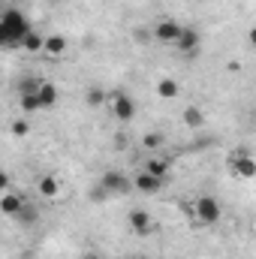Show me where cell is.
Masks as SVG:
<instances>
[{"mask_svg":"<svg viewBox=\"0 0 256 259\" xmlns=\"http://www.w3.org/2000/svg\"><path fill=\"white\" fill-rule=\"evenodd\" d=\"M30 30H33V27H30V21L24 18V12H18V9H6V12H3V18H0V42H3L6 49L21 46V39H24Z\"/></svg>","mask_w":256,"mask_h":259,"instance_id":"obj_1","label":"cell"},{"mask_svg":"<svg viewBox=\"0 0 256 259\" xmlns=\"http://www.w3.org/2000/svg\"><path fill=\"white\" fill-rule=\"evenodd\" d=\"M229 166H232L235 178H241V181H253L256 178V160L250 157L247 148H235L232 157H229Z\"/></svg>","mask_w":256,"mask_h":259,"instance_id":"obj_2","label":"cell"},{"mask_svg":"<svg viewBox=\"0 0 256 259\" xmlns=\"http://www.w3.org/2000/svg\"><path fill=\"white\" fill-rule=\"evenodd\" d=\"M193 208H196L199 226H214V223L220 220V214H223V208H220V202H217L214 196H199Z\"/></svg>","mask_w":256,"mask_h":259,"instance_id":"obj_3","label":"cell"},{"mask_svg":"<svg viewBox=\"0 0 256 259\" xmlns=\"http://www.w3.org/2000/svg\"><path fill=\"white\" fill-rule=\"evenodd\" d=\"M109 112L121 121V124H127L136 118V103H133V97L124 94V91H115V94H109Z\"/></svg>","mask_w":256,"mask_h":259,"instance_id":"obj_4","label":"cell"},{"mask_svg":"<svg viewBox=\"0 0 256 259\" xmlns=\"http://www.w3.org/2000/svg\"><path fill=\"white\" fill-rule=\"evenodd\" d=\"M100 187L109 196H124V193H130V190H136L133 181H130L124 172H118V169H109V172L100 178Z\"/></svg>","mask_w":256,"mask_h":259,"instance_id":"obj_5","label":"cell"},{"mask_svg":"<svg viewBox=\"0 0 256 259\" xmlns=\"http://www.w3.org/2000/svg\"><path fill=\"white\" fill-rule=\"evenodd\" d=\"M130 229H133V235H139V238H145V235H151L154 232V217L145 211V208H133L127 217Z\"/></svg>","mask_w":256,"mask_h":259,"instance_id":"obj_6","label":"cell"},{"mask_svg":"<svg viewBox=\"0 0 256 259\" xmlns=\"http://www.w3.org/2000/svg\"><path fill=\"white\" fill-rule=\"evenodd\" d=\"M181 30H184V24H178L175 18H163V21L154 27V39H157V42H166V46H169V42L175 46V42L181 39Z\"/></svg>","mask_w":256,"mask_h":259,"instance_id":"obj_7","label":"cell"},{"mask_svg":"<svg viewBox=\"0 0 256 259\" xmlns=\"http://www.w3.org/2000/svg\"><path fill=\"white\" fill-rule=\"evenodd\" d=\"M175 49L181 55H187V58H196V52H199V30L196 27H184L181 30V39L175 42Z\"/></svg>","mask_w":256,"mask_h":259,"instance_id":"obj_8","label":"cell"},{"mask_svg":"<svg viewBox=\"0 0 256 259\" xmlns=\"http://www.w3.org/2000/svg\"><path fill=\"white\" fill-rule=\"evenodd\" d=\"M163 184H166V181H163V178H154L151 172H142V175H136V178H133V187H136L139 193H145V196L160 193V190H163Z\"/></svg>","mask_w":256,"mask_h":259,"instance_id":"obj_9","label":"cell"},{"mask_svg":"<svg viewBox=\"0 0 256 259\" xmlns=\"http://www.w3.org/2000/svg\"><path fill=\"white\" fill-rule=\"evenodd\" d=\"M24 208V199L18 193H12V190H6L3 199H0V211L6 214V217H18V211Z\"/></svg>","mask_w":256,"mask_h":259,"instance_id":"obj_10","label":"cell"},{"mask_svg":"<svg viewBox=\"0 0 256 259\" xmlns=\"http://www.w3.org/2000/svg\"><path fill=\"white\" fill-rule=\"evenodd\" d=\"M145 172H151L154 178H169V172H172V163L166 160V157H151L148 163H145Z\"/></svg>","mask_w":256,"mask_h":259,"instance_id":"obj_11","label":"cell"},{"mask_svg":"<svg viewBox=\"0 0 256 259\" xmlns=\"http://www.w3.org/2000/svg\"><path fill=\"white\" fill-rule=\"evenodd\" d=\"M66 36H61V33H49L46 36V55L49 58H64L66 55Z\"/></svg>","mask_w":256,"mask_h":259,"instance_id":"obj_12","label":"cell"},{"mask_svg":"<svg viewBox=\"0 0 256 259\" xmlns=\"http://www.w3.org/2000/svg\"><path fill=\"white\" fill-rule=\"evenodd\" d=\"M36 94H39V103H42V109H55V106H58V100H61V94H58V88H55L52 81H42Z\"/></svg>","mask_w":256,"mask_h":259,"instance_id":"obj_13","label":"cell"},{"mask_svg":"<svg viewBox=\"0 0 256 259\" xmlns=\"http://www.w3.org/2000/svg\"><path fill=\"white\" fill-rule=\"evenodd\" d=\"M36 190H39L42 199H58V193H61V181H58L55 175H42L39 184H36Z\"/></svg>","mask_w":256,"mask_h":259,"instance_id":"obj_14","label":"cell"},{"mask_svg":"<svg viewBox=\"0 0 256 259\" xmlns=\"http://www.w3.org/2000/svg\"><path fill=\"white\" fill-rule=\"evenodd\" d=\"M178 94H181V88H178L175 78H160V81H157V97H160V100H175Z\"/></svg>","mask_w":256,"mask_h":259,"instance_id":"obj_15","label":"cell"},{"mask_svg":"<svg viewBox=\"0 0 256 259\" xmlns=\"http://www.w3.org/2000/svg\"><path fill=\"white\" fill-rule=\"evenodd\" d=\"M21 49H24V52H30V55H33V52H46V36H42V33H36V30H30V33L21 39Z\"/></svg>","mask_w":256,"mask_h":259,"instance_id":"obj_16","label":"cell"},{"mask_svg":"<svg viewBox=\"0 0 256 259\" xmlns=\"http://www.w3.org/2000/svg\"><path fill=\"white\" fill-rule=\"evenodd\" d=\"M84 106H88V109H100V106H109V97H106L100 88H88V91H84Z\"/></svg>","mask_w":256,"mask_h":259,"instance_id":"obj_17","label":"cell"},{"mask_svg":"<svg viewBox=\"0 0 256 259\" xmlns=\"http://www.w3.org/2000/svg\"><path fill=\"white\" fill-rule=\"evenodd\" d=\"M18 106H21V112H24V115H33V112H39V109H42V103H39V94H36V91H33V94H21Z\"/></svg>","mask_w":256,"mask_h":259,"instance_id":"obj_18","label":"cell"},{"mask_svg":"<svg viewBox=\"0 0 256 259\" xmlns=\"http://www.w3.org/2000/svg\"><path fill=\"white\" fill-rule=\"evenodd\" d=\"M184 124L193 127V130H199L202 124H205V115H202L199 106H187V109H184Z\"/></svg>","mask_w":256,"mask_h":259,"instance_id":"obj_19","label":"cell"},{"mask_svg":"<svg viewBox=\"0 0 256 259\" xmlns=\"http://www.w3.org/2000/svg\"><path fill=\"white\" fill-rule=\"evenodd\" d=\"M15 220H18V223H24V226H33V223L39 220V211H36L30 202H24V208L18 211V217H15Z\"/></svg>","mask_w":256,"mask_h":259,"instance_id":"obj_20","label":"cell"},{"mask_svg":"<svg viewBox=\"0 0 256 259\" xmlns=\"http://www.w3.org/2000/svg\"><path fill=\"white\" fill-rule=\"evenodd\" d=\"M142 145L154 151V148H160V145H163V136H160V133H148V136L142 139Z\"/></svg>","mask_w":256,"mask_h":259,"instance_id":"obj_21","label":"cell"},{"mask_svg":"<svg viewBox=\"0 0 256 259\" xmlns=\"http://www.w3.org/2000/svg\"><path fill=\"white\" fill-rule=\"evenodd\" d=\"M136 39H139V42H148V39H154V30H148V27H136Z\"/></svg>","mask_w":256,"mask_h":259,"instance_id":"obj_22","label":"cell"},{"mask_svg":"<svg viewBox=\"0 0 256 259\" xmlns=\"http://www.w3.org/2000/svg\"><path fill=\"white\" fill-rule=\"evenodd\" d=\"M12 133H15V136H27V133H30L27 121H15V124H12Z\"/></svg>","mask_w":256,"mask_h":259,"instance_id":"obj_23","label":"cell"},{"mask_svg":"<svg viewBox=\"0 0 256 259\" xmlns=\"http://www.w3.org/2000/svg\"><path fill=\"white\" fill-rule=\"evenodd\" d=\"M247 39H250V46H253V49H256V24H253V27H250V30H247Z\"/></svg>","mask_w":256,"mask_h":259,"instance_id":"obj_24","label":"cell"},{"mask_svg":"<svg viewBox=\"0 0 256 259\" xmlns=\"http://www.w3.org/2000/svg\"><path fill=\"white\" fill-rule=\"evenodd\" d=\"M81 259H100V256H97V253H84Z\"/></svg>","mask_w":256,"mask_h":259,"instance_id":"obj_25","label":"cell"},{"mask_svg":"<svg viewBox=\"0 0 256 259\" xmlns=\"http://www.w3.org/2000/svg\"><path fill=\"white\" fill-rule=\"evenodd\" d=\"M46 3H58V0H46Z\"/></svg>","mask_w":256,"mask_h":259,"instance_id":"obj_26","label":"cell"}]
</instances>
